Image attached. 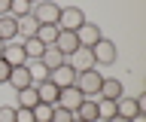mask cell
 <instances>
[{
  "instance_id": "34",
  "label": "cell",
  "mask_w": 146,
  "mask_h": 122,
  "mask_svg": "<svg viewBox=\"0 0 146 122\" xmlns=\"http://www.w3.org/2000/svg\"><path fill=\"white\" fill-rule=\"evenodd\" d=\"M27 3H31V6H34V3H40V0H27Z\"/></svg>"
},
{
  "instance_id": "17",
  "label": "cell",
  "mask_w": 146,
  "mask_h": 122,
  "mask_svg": "<svg viewBox=\"0 0 146 122\" xmlns=\"http://www.w3.org/2000/svg\"><path fill=\"white\" fill-rule=\"evenodd\" d=\"M15 25H18V40H27V37H36V19L27 12V15H21V19H15Z\"/></svg>"
},
{
  "instance_id": "23",
  "label": "cell",
  "mask_w": 146,
  "mask_h": 122,
  "mask_svg": "<svg viewBox=\"0 0 146 122\" xmlns=\"http://www.w3.org/2000/svg\"><path fill=\"white\" fill-rule=\"evenodd\" d=\"M98 116H100V122L113 119V116H116V101H104V98H100L98 101Z\"/></svg>"
},
{
  "instance_id": "14",
  "label": "cell",
  "mask_w": 146,
  "mask_h": 122,
  "mask_svg": "<svg viewBox=\"0 0 146 122\" xmlns=\"http://www.w3.org/2000/svg\"><path fill=\"white\" fill-rule=\"evenodd\" d=\"M0 40H3V43H12V40H18L15 15H0Z\"/></svg>"
},
{
  "instance_id": "35",
  "label": "cell",
  "mask_w": 146,
  "mask_h": 122,
  "mask_svg": "<svg viewBox=\"0 0 146 122\" xmlns=\"http://www.w3.org/2000/svg\"><path fill=\"white\" fill-rule=\"evenodd\" d=\"M73 122H79V119H73Z\"/></svg>"
},
{
  "instance_id": "22",
  "label": "cell",
  "mask_w": 146,
  "mask_h": 122,
  "mask_svg": "<svg viewBox=\"0 0 146 122\" xmlns=\"http://www.w3.org/2000/svg\"><path fill=\"white\" fill-rule=\"evenodd\" d=\"M27 73H31V83L34 85H40V83L49 79V70L43 67V61H27Z\"/></svg>"
},
{
  "instance_id": "32",
  "label": "cell",
  "mask_w": 146,
  "mask_h": 122,
  "mask_svg": "<svg viewBox=\"0 0 146 122\" xmlns=\"http://www.w3.org/2000/svg\"><path fill=\"white\" fill-rule=\"evenodd\" d=\"M107 122H128V119H125V116H119V113H116V116H113V119H107Z\"/></svg>"
},
{
  "instance_id": "12",
  "label": "cell",
  "mask_w": 146,
  "mask_h": 122,
  "mask_svg": "<svg viewBox=\"0 0 146 122\" xmlns=\"http://www.w3.org/2000/svg\"><path fill=\"white\" fill-rule=\"evenodd\" d=\"M67 61H70L76 70H88V67H98V64H94V55H91V49H88V46H79L70 58H67Z\"/></svg>"
},
{
  "instance_id": "21",
  "label": "cell",
  "mask_w": 146,
  "mask_h": 122,
  "mask_svg": "<svg viewBox=\"0 0 146 122\" xmlns=\"http://www.w3.org/2000/svg\"><path fill=\"white\" fill-rule=\"evenodd\" d=\"M21 46H25V55H27V61H40V55H43V43L36 37H27V40H21Z\"/></svg>"
},
{
  "instance_id": "28",
  "label": "cell",
  "mask_w": 146,
  "mask_h": 122,
  "mask_svg": "<svg viewBox=\"0 0 146 122\" xmlns=\"http://www.w3.org/2000/svg\"><path fill=\"white\" fill-rule=\"evenodd\" d=\"M0 122H15V107H0Z\"/></svg>"
},
{
  "instance_id": "5",
  "label": "cell",
  "mask_w": 146,
  "mask_h": 122,
  "mask_svg": "<svg viewBox=\"0 0 146 122\" xmlns=\"http://www.w3.org/2000/svg\"><path fill=\"white\" fill-rule=\"evenodd\" d=\"M49 83H55L58 89H67V85H73V83H76V67H73L70 61H64L61 67L49 70Z\"/></svg>"
},
{
  "instance_id": "6",
  "label": "cell",
  "mask_w": 146,
  "mask_h": 122,
  "mask_svg": "<svg viewBox=\"0 0 146 122\" xmlns=\"http://www.w3.org/2000/svg\"><path fill=\"white\" fill-rule=\"evenodd\" d=\"M98 101H100L98 95H94V98H82V104L76 107L73 116H76L79 122H100V116H98Z\"/></svg>"
},
{
  "instance_id": "13",
  "label": "cell",
  "mask_w": 146,
  "mask_h": 122,
  "mask_svg": "<svg viewBox=\"0 0 146 122\" xmlns=\"http://www.w3.org/2000/svg\"><path fill=\"white\" fill-rule=\"evenodd\" d=\"M9 85L15 89V92H21V89H27V85H34L31 83V73H27V64H18L9 70Z\"/></svg>"
},
{
  "instance_id": "24",
  "label": "cell",
  "mask_w": 146,
  "mask_h": 122,
  "mask_svg": "<svg viewBox=\"0 0 146 122\" xmlns=\"http://www.w3.org/2000/svg\"><path fill=\"white\" fill-rule=\"evenodd\" d=\"M27 12H31V3H27V0H9V15L21 19V15H27Z\"/></svg>"
},
{
  "instance_id": "25",
  "label": "cell",
  "mask_w": 146,
  "mask_h": 122,
  "mask_svg": "<svg viewBox=\"0 0 146 122\" xmlns=\"http://www.w3.org/2000/svg\"><path fill=\"white\" fill-rule=\"evenodd\" d=\"M73 119H76L73 110H64V107H58V104L52 107V119H49V122H73Z\"/></svg>"
},
{
  "instance_id": "11",
  "label": "cell",
  "mask_w": 146,
  "mask_h": 122,
  "mask_svg": "<svg viewBox=\"0 0 146 122\" xmlns=\"http://www.w3.org/2000/svg\"><path fill=\"white\" fill-rule=\"evenodd\" d=\"M100 37H104V34H100V28H98V25H91V21H85V25L76 31V40H79V46H88V49L94 46Z\"/></svg>"
},
{
  "instance_id": "29",
  "label": "cell",
  "mask_w": 146,
  "mask_h": 122,
  "mask_svg": "<svg viewBox=\"0 0 146 122\" xmlns=\"http://www.w3.org/2000/svg\"><path fill=\"white\" fill-rule=\"evenodd\" d=\"M9 70H12V67H9L6 61L0 58V83H9Z\"/></svg>"
},
{
  "instance_id": "19",
  "label": "cell",
  "mask_w": 146,
  "mask_h": 122,
  "mask_svg": "<svg viewBox=\"0 0 146 122\" xmlns=\"http://www.w3.org/2000/svg\"><path fill=\"white\" fill-rule=\"evenodd\" d=\"M58 34H61V28H58V25H40V28H36V40H40L43 46H55Z\"/></svg>"
},
{
  "instance_id": "9",
  "label": "cell",
  "mask_w": 146,
  "mask_h": 122,
  "mask_svg": "<svg viewBox=\"0 0 146 122\" xmlns=\"http://www.w3.org/2000/svg\"><path fill=\"white\" fill-rule=\"evenodd\" d=\"M3 61H6L9 67L27 64V55H25V46H21V40H12V43H6V49H3Z\"/></svg>"
},
{
  "instance_id": "31",
  "label": "cell",
  "mask_w": 146,
  "mask_h": 122,
  "mask_svg": "<svg viewBox=\"0 0 146 122\" xmlns=\"http://www.w3.org/2000/svg\"><path fill=\"white\" fill-rule=\"evenodd\" d=\"M128 122H146V113H137V116H131Z\"/></svg>"
},
{
  "instance_id": "33",
  "label": "cell",
  "mask_w": 146,
  "mask_h": 122,
  "mask_svg": "<svg viewBox=\"0 0 146 122\" xmlns=\"http://www.w3.org/2000/svg\"><path fill=\"white\" fill-rule=\"evenodd\" d=\"M3 49H6V43H3V40H0V58H3Z\"/></svg>"
},
{
  "instance_id": "16",
  "label": "cell",
  "mask_w": 146,
  "mask_h": 122,
  "mask_svg": "<svg viewBox=\"0 0 146 122\" xmlns=\"http://www.w3.org/2000/svg\"><path fill=\"white\" fill-rule=\"evenodd\" d=\"M116 113H119V116H125V119L137 116V113H140V104H137V98H128V95L116 98Z\"/></svg>"
},
{
  "instance_id": "15",
  "label": "cell",
  "mask_w": 146,
  "mask_h": 122,
  "mask_svg": "<svg viewBox=\"0 0 146 122\" xmlns=\"http://www.w3.org/2000/svg\"><path fill=\"white\" fill-rule=\"evenodd\" d=\"M58 92H61V89H58L55 83H49V79L36 85V98H40V104H52V107H55V104H58Z\"/></svg>"
},
{
  "instance_id": "30",
  "label": "cell",
  "mask_w": 146,
  "mask_h": 122,
  "mask_svg": "<svg viewBox=\"0 0 146 122\" xmlns=\"http://www.w3.org/2000/svg\"><path fill=\"white\" fill-rule=\"evenodd\" d=\"M0 15H9V0H0Z\"/></svg>"
},
{
  "instance_id": "27",
  "label": "cell",
  "mask_w": 146,
  "mask_h": 122,
  "mask_svg": "<svg viewBox=\"0 0 146 122\" xmlns=\"http://www.w3.org/2000/svg\"><path fill=\"white\" fill-rule=\"evenodd\" d=\"M15 122H36L34 110H25V107H15Z\"/></svg>"
},
{
  "instance_id": "18",
  "label": "cell",
  "mask_w": 146,
  "mask_h": 122,
  "mask_svg": "<svg viewBox=\"0 0 146 122\" xmlns=\"http://www.w3.org/2000/svg\"><path fill=\"white\" fill-rule=\"evenodd\" d=\"M40 61H43V67H46V70H55V67H61L67 58H64L55 46H46V49H43V55H40Z\"/></svg>"
},
{
  "instance_id": "2",
  "label": "cell",
  "mask_w": 146,
  "mask_h": 122,
  "mask_svg": "<svg viewBox=\"0 0 146 122\" xmlns=\"http://www.w3.org/2000/svg\"><path fill=\"white\" fill-rule=\"evenodd\" d=\"M31 15L36 19V25H58V15H61V6L55 0H40L31 6Z\"/></svg>"
},
{
  "instance_id": "10",
  "label": "cell",
  "mask_w": 146,
  "mask_h": 122,
  "mask_svg": "<svg viewBox=\"0 0 146 122\" xmlns=\"http://www.w3.org/2000/svg\"><path fill=\"white\" fill-rule=\"evenodd\" d=\"M55 49L61 52L64 58H70L76 49H79V40H76V31H61L58 40H55Z\"/></svg>"
},
{
  "instance_id": "20",
  "label": "cell",
  "mask_w": 146,
  "mask_h": 122,
  "mask_svg": "<svg viewBox=\"0 0 146 122\" xmlns=\"http://www.w3.org/2000/svg\"><path fill=\"white\" fill-rule=\"evenodd\" d=\"M15 98H18V107H25V110H34L36 104H40V98H36V85H27V89L15 92Z\"/></svg>"
},
{
  "instance_id": "7",
  "label": "cell",
  "mask_w": 146,
  "mask_h": 122,
  "mask_svg": "<svg viewBox=\"0 0 146 122\" xmlns=\"http://www.w3.org/2000/svg\"><path fill=\"white\" fill-rule=\"evenodd\" d=\"M122 95H125L122 79H116V76H104V83H100V89H98V98H104V101H116V98H122Z\"/></svg>"
},
{
  "instance_id": "26",
  "label": "cell",
  "mask_w": 146,
  "mask_h": 122,
  "mask_svg": "<svg viewBox=\"0 0 146 122\" xmlns=\"http://www.w3.org/2000/svg\"><path fill=\"white\" fill-rule=\"evenodd\" d=\"M34 119L36 122H49L52 119V104H36L34 107Z\"/></svg>"
},
{
  "instance_id": "8",
  "label": "cell",
  "mask_w": 146,
  "mask_h": 122,
  "mask_svg": "<svg viewBox=\"0 0 146 122\" xmlns=\"http://www.w3.org/2000/svg\"><path fill=\"white\" fill-rule=\"evenodd\" d=\"M82 98H85V95H82L76 85H67V89H61V92H58V107H64V110H73V113H76V107L82 104Z\"/></svg>"
},
{
  "instance_id": "4",
  "label": "cell",
  "mask_w": 146,
  "mask_h": 122,
  "mask_svg": "<svg viewBox=\"0 0 146 122\" xmlns=\"http://www.w3.org/2000/svg\"><path fill=\"white\" fill-rule=\"evenodd\" d=\"M91 55H94V64H116V43L107 37H100L94 46H91Z\"/></svg>"
},
{
  "instance_id": "3",
  "label": "cell",
  "mask_w": 146,
  "mask_h": 122,
  "mask_svg": "<svg viewBox=\"0 0 146 122\" xmlns=\"http://www.w3.org/2000/svg\"><path fill=\"white\" fill-rule=\"evenodd\" d=\"M85 21L88 19H85V12L79 6H61V15H58V28L61 31H79Z\"/></svg>"
},
{
  "instance_id": "1",
  "label": "cell",
  "mask_w": 146,
  "mask_h": 122,
  "mask_svg": "<svg viewBox=\"0 0 146 122\" xmlns=\"http://www.w3.org/2000/svg\"><path fill=\"white\" fill-rule=\"evenodd\" d=\"M100 83H104V73H98V67H88V70H76V83L73 85H76L85 98H94Z\"/></svg>"
}]
</instances>
